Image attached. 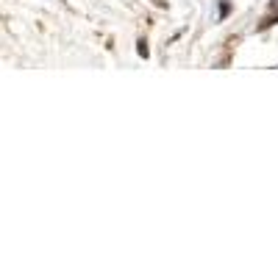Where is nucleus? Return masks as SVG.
<instances>
[{"label":"nucleus","instance_id":"nucleus-1","mask_svg":"<svg viewBox=\"0 0 278 278\" xmlns=\"http://www.w3.org/2000/svg\"><path fill=\"white\" fill-rule=\"evenodd\" d=\"M275 23H278V14H272V17H264V20L259 23V31H267L270 25H275Z\"/></svg>","mask_w":278,"mask_h":278},{"label":"nucleus","instance_id":"nucleus-2","mask_svg":"<svg viewBox=\"0 0 278 278\" xmlns=\"http://www.w3.org/2000/svg\"><path fill=\"white\" fill-rule=\"evenodd\" d=\"M136 53L142 56V59H148V56H151V50H148V42H145V39H139V42H136Z\"/></svg>","mask_w":278,"mask_h":278},{"label":"nucleus","instance_id":"nucleus-3","mask_svg":"<svg viewBox=\"0 0 278 278\" xmlns=\"http://www.w3.org/2000/svg\"><path fill=\"white\" fill-rule=\"evenodd\" d=\"M225 14H231V3L223 0V3H220V17H225Z\"/></svg>","mask_w":278,"mask_h":278}]
</instances>
